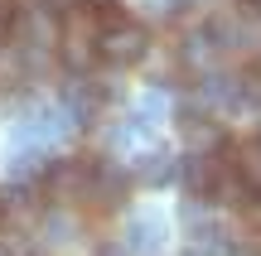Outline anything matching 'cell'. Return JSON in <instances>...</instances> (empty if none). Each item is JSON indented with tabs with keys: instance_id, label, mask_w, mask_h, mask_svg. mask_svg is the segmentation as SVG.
<instances>
[{
	"instance_id": "cell-1",
	"label": "cell",
	"mask_w": 261,
	"mask_h": 256,
	"mask_svg": "<svg viewBox=\"0 0 261 256\" xmlns=\"http://www.w3.org/2000/svg\"><path fill=\"white\" fill-rule=\"evenodd\" d=\"M150 53V29L136 24V19H121V24H107L102 29V63L112 68H136L140 58Z\"/></svg>"
},
{
	"instance_id": "cell-2",
	"label": "cell",
	"mask_w": 261,
	"mask_h": 256,
	"mask_svg": "<svg viewBox=\"0 0 261 256\" xmlns=\"http://www.w3.org/2000/svg\"><path fill=\"white\" fill-rule=\"evenodd\" d=\"M126 237H130L136 251H160V247H165V222H160V218H130Z\"/></svg>"
},
{
	"instance_id": "cell-3",
	"label": "cell",
	"mask_w": 261,
	"mask_h": 256,
	"mask_svg": "<svg viewBox=\"0 0 261 256\" xmlns=\"http://www.w3.org/2000/svg\"><path fill=\"white\" fill-rule=\"evenodd\" d=\"M237 164H242L247 184L261 193V135H256V140H247V145H237Z\"/></svg>"
},
{
	"instance_id": "cell-4",
	"label": "cell",
	"mask_w": 261,
	"mask_h": 256,
	"mask_svg": "<svg viewBox=\"0 0 261 256\" xmlns=\"http://www.w3.org/2000/svg\"><path fill=\"white\" fill-rule=\"evenodd\" d=\"M140 174H145V179H155V184H165L169 174H174V164H169V155H145Z\"/></svg>"
},
{
	"instance_id": "cell-5",
	"label": "cell",
	"mask_w": 261,
	"mask_h": 256,
	"mask_svg": "<svg viewBox=\"0 0 261 256\" xmlns=\"http://www.w3.org/2000/svg\"><path fill=\"white\" fill-rule=\"evenodd\" d=\"M19 19V0H0V29H10Z\"/></svg>"
},
{
	"instance_id": "cell-6",
	"label": "cell",
	"mask_w": 261,
	"mask_h": 256,
	"mask_svg": "<svg viewBox=\"0 0 261 256\" xmlns=\"http://www.w3.org/2000/svg\"><path fill=\"white\" fill-rule=\"evenodd\" d=\"M77 5H83V0H44V10H48V15H58V19H63L68 10H77Z\"/></svg>"
},
{
	"instance_id": "cell-7",
	"label": "cell",
	"mask_w": 261,
	"mask_h": 256,
	"mask_svg": "<svg viewBox=\"0 0 261 256\" xmlns=\"http://www.w3.org/2000/svg\"><path fill=\"white\" fill-rule=\"evenodd\" d=\"M5 213H10V203H5V193H0V222H5Z\"/></svg>"
},
{
	"instance_id": "cell-8",
	"label": "cell",
	"mask_w": 261,
	"mask_h": 256,
	"mask_svg": "<svg viewBox=\"0 0 261 256\" xmlns=\"http://www.w3.org/2000/svg\"><path fill=\"white\" fill-rule=\"evenodd\" d=\"M92 5H102V0H92Z\"/></svg>"
}]
</instances>
